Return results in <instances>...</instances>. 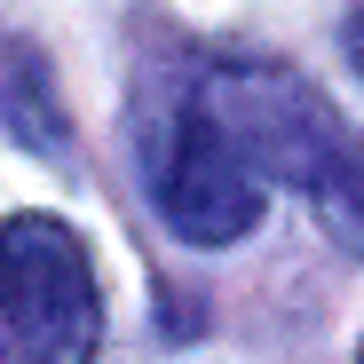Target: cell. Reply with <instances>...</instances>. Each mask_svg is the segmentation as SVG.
I'll return each mask as SVG.
<instances>
[{"label": "cell", "mask_w": 364, "mask_h": 364, "mask_svg": "<svg viewBox=\"0 0 364 364\" xmlns=\"http://www.w3.org/2000/svg\"><path fill=\"white\" fill-rule=\"evenodd\" d=\"M191 95L222 119V135L246 151L254 174H277L285 191H301L341 246L364 254V135L301 72L222 55L191 80Z\"/></svg>", "instance_id": "cell-1"}, {"label": "cell", "mask_w": 364, "mask_h": 364, "mask_svg": "<svg viewBox=\"0 0 364 364\" xmlns=\"http://www.w3.org/2000/svg\"><path fill=\"white\" fill-rule=\"evenodd\" d=\"M103 293L80 230L55 214L0 222V364H95Z\"/></svg>", "instance_id": "cell-2"}, {"label": "cell", "mask_w": 364, "mask_h": 364, "mask_svg": "<svg viewBox=\"0 0 364 364\" xmlns=\"http://www.w3.org/2000/svg\"><path fill=\"white\" fill-rule=\"evenodd\" d=\"M151 198L191 246H237L262 222V174L198 95H182L151 127Z\"/></svg>", "instance_id": "cell-3"}, {"label": "cell", "mask_w": 364, "mask_h": 364, "mask_svg": "<svg viewBox=\"0 0 364 364\" xmlns=\"http://www.w3.org/2000/svg\"><path fill=\"white\" fill-rule=\"evenodd\" d=\"M341 48H348V64L364 72V0H356V9H348V24H341Z\"/></svg>", "instance_id": "cell-4"}, {"label": "cell", "mask_w": 364, "mask_h": 364, "mask_svg": "<svg viewBox=\"0 0 364 364\" xmlns=\"http://www.w3.org/2000/svg\"><path fill=\"white\" fill-rule=\"evenodd\" d=\"M356 364H364V348H356Z\"/></svg>", "instance_id": "cell-5"}]
</instances>
